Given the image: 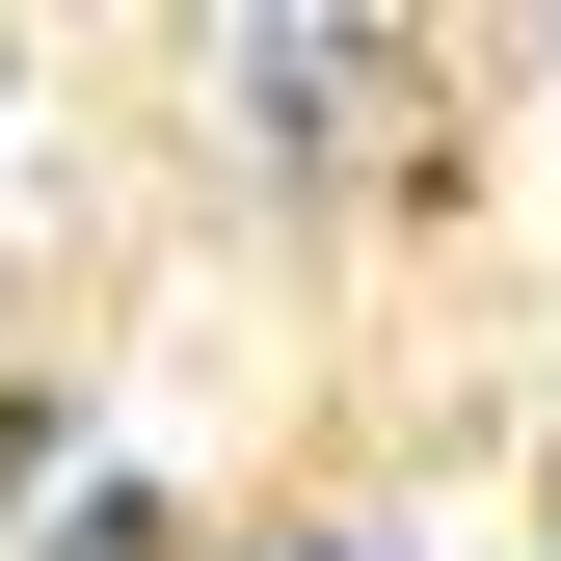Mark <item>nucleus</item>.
I'll return each instance as SVG.
<instances>
[{
  "label": "nucleus",
  "instance_id": "f257e3e1",
  "mask_svg": "<svg viewBox=\"0 0 561 561\" xmlns=\"http://www.w3.org/2000/svg\"><path fill=\"white\" fill-rule=\"evenodd\" d=\"M54 561H161V481H81V508H54Z\"/></svg>",
  "mask_w": 561,
  "mask_h": 561
},
{
  "label": "nucleus",
  "instance_id": "f03ea898",
  "mask_svg": "<svg viewBox=\"0 0 561 561\" xmlns=\"http://www.w3.org/2000/svg\"><path fill=\"white\" fill-rule=\"evenodd\" d=\"M267 561H347V535H267Z\"/></svg>",
  "mask_w": 561,
  "mask_h": 561
}]
</instances>
